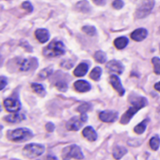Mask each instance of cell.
Returning a JSON list of instances; mask_svg holds the SVG:
<instances>
[{"label":"cell","instance_id":"6da1fadb","mask_svg":"<svg viewBox=\"0 0 160 160\" xmlns=\"http://www.w3.org/2000/svg\"><path fill=\"white\" fill-rule=\"evenodd\" d=\"M129 102L132 105L130 108L122 115L121 119V123L122 124H126L129 122V121L132 119V117L142 108L147 106V99L138 95H131L129 98Z\"/></svg>","mask_w":160,"mask_h":160},{"label":"cell","instance_id":"7a4b0ae2","mask_svg":"<svg viewBox=\"0 0 160 160\" xmlns=\"http://www.w3.org/2000/svg\"><path fill=\"white\" fill-rule=\"evenodd\" d=\"M65 53V46L63 42L60 41L54 40L52 41L44 49H43V56L46 58H56L62 56Z\"/></svg>","mask_w":160,"mask_h":160},{"label":"cell","instance_id":"3957f363","mask_svg":"<svg viewBox=\"0 0 160 160\" xmlns=\"http://www.w3.org/2000/svg\"><path fill=\"white\" fill-rule=\"evenodd\" d=\"M7 137L10 140L14 142L26 141L33 137V133L28 128H17L12 131H9Z\"/></svg>","mask_w":160,"mask_h":160},{"label":"cell","instance_id":"277c9868","mask_svg":"<svg viewBox=\"0 0 160 160\" xmlns=\"http://www.w3.org/2000/svg\"><path fill=\"white\" fill-rule=\"evenodd\" d=\"M62 158L64 160H70L71 158L75 159H83L84 154L81 152L78 146L76 145H71L68 147H65L62 151Z\"/></svg>","mask_w":160,"mask_h":160},{"label":"cell","instance_id":"5b68a950","mask_svg":"<svg viewBox=\"0 0 160 160\" xmlns=\"http://www.w3.org/2000/svg\"><path fill=\"white\" fill-rule=\"evenodd\" d=\"M153 5L154 0H141V2L136 12V17L141 19L149 15L153 8Z\"/></svg>","mask_w":160,"mask_h":160},{"label":"cell","instance_id":"8992f818","mask_svg":"<svg viewBox=\"0 0 160 160\" xmlns=\"http://www.w3.org/2000/svg\"><path fill=\"white\" fill-rule=\"evenodd\" d=\"M43 152H44V147L41 144H36V143L28 144L25 146V148L23 150L24 155L28 158H35V157L42 154Z\"/></svg>","mask_w":160,"mask_h":160},{"label":"cell","instance_id":"52a82bcc","mask_svg":"<svg viewBox=\"0 0 160 160\" xmlns=\"http://www.w3.org/2000/svg\"><path fill=\"white\" fill-rule=\"evenodd\" d=\"M87 118L88 117H87L86 113L81 114V116H80V117H72L66 123L67 129L70 130V131H77V130H79L80 127L82 126V124L87 122Z\"/></svg>","mask_w":160,"mask_h":160},{"label":"cell","instance_id":"ba28073f","mask_svg":"<svg viewBox=\"0 0 160 160\" xmlns=\"http://www.w3.org/2000/svg\"><path fill=\"white\" fill-rule=\"evenodd\" d=\"M38 66V60L36 58H29L22 59L19 63V69L22 72H28L36 69Z\"/></svg>","mask_w":160,"mask_h":160},{"label":"cell","instance_id":"9c48e42d","mask_svg":"<svg viewBox=\"0 0 160 160\" xmlns=\"http://www.w3.org/2000/svg\"><path fill=\"white\" fill-rule=\"evenodd\" d=\"M4 107L7 111L16 113L21 108V104L18 100L13 98H8L4 101Z\"/></svg>","mask_w":160,"mask_h":160},{"label":"cell","instance_id":"30bf717a","mask_svg":"<svg viewBox=\"0 0 160 160\" xmlns=\"http://www.w3.org/2000/svg\"><path fill=\"white\" fill-rule=\"evenodd\" d=\"M118 118V112L112 110H106L99 113V119L105 122H113Z\"/></svg>","mask_w":160,"mask_h":160},{"label":"cell","instance_id":"8fae6325","mask_svg":"<svg viewBox=\"0 0 160 160\" xmlns=\"http://www.w3.org/2000/svg\"><path fill=\"white\" fill-rule=\"evenodd\" d=\"M109 82H110V84L112 85V87L114 88V90H115L121 96H122V95L124 94V89H123V87H122V83H121L120 78H119L117 75H115V74L110 75V76H109Z\"/></svg>","mask_w":160,"mask_h":160},{"label":"cell","instance_id":"7c38bea8","mask_svg":"<svg viewBox=\"0 0 160 160\" xmlns=\"http://www.w3.org/2000/svg\"><path fill=\"white\" fill-rule=\"evenodd\" d=\"M106 66H107V69L111 72H116V73L121 74L123 72V66L118 60H111Z\"/></svg>","mask_w":160,"mask_h":160},{"label":"cell","instance_id":"4fadbf2b","mask_svg":"<svg viewBox=\"0 0 160 160\" xmlns=\"http://www.w3.org/2000/svg\"><path fill=\"white\" fill-rule=\"evenodd\" d=\"M74 89L78 92H87L91 90V85L89 82L85 81V80H77V81L73 84Z\"/></svg>","mask_w":160,"mask_h":160},{"label":"cell","instance_id":"5bb4252c","mask_svg":"<svg viewBox=\"0 0 160 160\" xmlns=\"http://www.w3.org/2000/svg\"><path fill=\"white\" fill-rule=\"evenodd\" d=\"M35 37L36 39L41 42V43H44L49 40V32L47 29L44 28H39L35 31Z\"/></svg>","mask_w":160,"mask_h":160},{"label":"cell","instance_id":"9a60e30c","mask_svg":"<svg viewBox=\"0 0 160 160\" xmlns=\"http://www.w3.org/2000/svg\"><path fill=\"white\" fill-rule=\"evenodd\" d=\"M147 37V30L144 28H138L131 33V38L136 42H141Z\"/></svg>","mask_w":160,"mask_h":160},{"label":"cell","instance_id":"2e32d148","mask_svg":"<svg viewBox=\"0 0 160 160\" xmlns=\"http://www.w3.org/2000/svg\"><path fill=\"white\" fill-rule=\"evenodd\" d=\"M4 120H5L7 122H10V123H17V122H22L23 120H25V115L16 112V113H14V114L6 116V117L4 118Z\"/></svg>","mask_w":160,"mask_h":160},{"label":"cell","instance_id":"e0dca14e","mask_svg":"<svg viewBox=\"0 0 160 160\" xmlns=\"http://www.w3.org/2000/svg\"><path fill=\"white\" fill-rule=\"evenodd\" d=\"M82 134L90 141H94V140L97 139V134L94 131V129L92 127H91V126H87L86 128H84Z\"/></svg>","mask_w":160,"mask_h":160},{"label":"cell","instance_id":"ac0fdd59","mask_svg":"<svg viewBox=\"0 0 160 160\" xmlns=\"http://www.w3.org/2000/svg\"><path fill=\"white\" fill-rule=\"evenodd\" d=\"M89 70V65L87 63H80L74 70L73 73L75 76H78V77H81V76H84L86 74V72H88Z\"/></svg>","mask_w":160,"mask_h":160},{"label":"cell","instance_id":"d6986e66","mask_svg":"<svg viewBox=\"0 0 160 160\" xmlns=\"http://www.w3.org/2000/svg\"><path fill=\"white\" fill-rule=\"evenodd\" d=\"M128 44V39L125 38V37H120V38H117L115 41H114V45L117 49H123L126 47V45Z\"/></svg>","mask_w":160,"mask_h":160},{"label":"cell","instance_id":"ffe728a7","mask_svg":"<svg viewBox=\"0 0 160 160\" xmlns=\"http://www.w3.org/2000/svg\"><path fill=\"white\" fill-rule=\"evenodd\" d=\"M76 10L79 11V12H89L91 11V7H90V4L86 1V0H84V1H80L76 4L75 6Z\"/></svg>","mask_w":160,"mask_h":160},{"label":"cell","instance_id":"44dd1931","mask_svg":"<svg viewBox=\"0 0 160 160\" xmlns=\"http://www.w3.org/2000/svg\"><path fill=\"white\" fill-rule=\"evenodd\" d=\"M127 152V150L124 147H121V146H116L113 150V156L115 159H120L122 158L125 153Z\"/></svg>","mask_w":160,"mask_h":160},{"label":"cell","instance_id":"7402d4cb","mask_svg":"<svg viewBox=\"0 0 160 160\" xmlns=\"http://www.w3.org/2000/svg\"><path fill=\"white\" fill-rule=\"evenodd\" d=\"M31 88H32L33 92H34L35 93H37L38 95H40V96H44L45 93H46V92H45L43 86L41 85V84L33 83V84H31Z\"/></svg>","mask_w":160,"mask_h":160},{"label":"cell","instance_id":"603a6c76","mask_svg":"<svg viewBox=\"0 0 160 160\" xmlns=\"http://www.w3.org/2000/svg\"><path fill=\"white\" fill-rule=\"evenodd\" d=\"M53 72V67H47L43 70H42L39 73V78L41 79H45L47 77H49Z\"/></svg>","mask_w":160,"mask_h":160},{"label":"cell","instance_id":"cb8c5ba5","mask_svg":"<svg viewBox=\"0 0 160 160\" xmlns=\"http://www.w3.org/2000/svg\"><path fill=\"white\" fill-rule=\"evenodd\" d=\"M149 122L148 119H146L145 121L141 122L140 123H138V124L134 128V131H135L137 134H142V133L145 131V129H146V125H147V122Z\"/></svg>","mask_w":160,"mask_h":160},{"label":"cell","instance_id":"d4e9b609","mask_svg":"<svg viewBox=\"0 0 160 160\" xmlns=\"http://www.w3.org/2000/svg\"><path fill=\"white\" fill-rule=\"evenodd\" d=\"M101 74H102V69H101L100 67H96V68H94V69L92 71V72H91V74H90V77H91L92 79L95 80V81H97V80L100 78Z\"/></svg>","mask_w":160,"mask_h":160},{"label":"cell","instance_id":"484cf974","mask_svg":"<svg viewBox=\"0 0 160 160\" xmlns=\"http://www.w3.org/2000/svg\"><path fill=\"white\" fill-rule=\"evenodd\" d=\"M94 58L99 63H105L107 60V55L103 51H97L94 55Z\"/></svg>","mask_w":160,"mask_h":160},{"label":"cell","instance_id":"4316f807","mask_svg":"<svg viewBox=\"0 0 160 160\" xmlns=\"http://www.w3.org/2000/svg\"><path fill=\"white\" fill-rule=\"evenodd\" d=\"M159 145H160V138L157 136H154L150 139V147L153 151H156L158 149Z\"/></svg>","mask_w":160,"mask_h":160},{"label":"cell","instance_id":"83f0119b","mask_svg":"<svg viewBox=\"0 0 160 160\" xmlns=\"http://www.w3.org/2000/svg\"><path fill=\"white\" fill-rule=\"evenodd\" d=\"M55 86L61 92H65L67 90V83L64 79H58V81L55 82Z\"/></svg>","mask_w":160,"mask_h":160},{"label":"cell","instance_id":"f1b7e54d","mask_svg":"<svg viewBox=\"0 0 160 160\" xmlns=\"http://www.w3.org/2000/svg\"><path fill=\"white\" fill-rule=\"evenodd\" d=\"M152 62L153 64V72L156 74H160V58L155 57L152 59Z\"/></svg>","mask_w":160,"mask_h":160},{"label":"cell","instance_id":"f546056e","mask_svg":"<svg viewBox=\"0 0 160 160\" xmlns=\"http://www.w3.org/2000/svg\"><path fill=\"white\" fill-rule=\"evenodd\" d=\"M91 108H92V106L90 105V104H88V103H84V104H82V105H80L78 108H77V111L79 112V113H81V114H83V113H86L88 110H90L91 109Z\"/></svg>","mask_w":160,"mask_h":160},{"label":"cell","instance_id":"4dcf8cb0","mask_svg":"<svg viewBox=\"0 0 160 160\" xmlns=\"http://www.w3.org/2000/svg\"><path fill=\"white\" fill-rule=\"evenodd\" d=\"M82 30H83L86 34H88V35H90V36H94V35L96 34V29H95V28L91 27V26L83 27Z\"/></svg>","mask_w":160,"mask_h":160},{"label":"cell","instance_id":"1f68e13d","mask_svg":"<svg viewBox=\"0 0 160 160\" xmlns=\"http://www.w3.org/2000/svg\"><path fill=\"white\" fill-rule=\"evenodd\" d=\"M22 9H24V10L27 11L28 12H31L33 11V7H32L31 3L28 2V1H26V2H24V3L22 4Z\"/></svg>","mask_w":160,"mask_h":160},{"label":"cell","instance_id":"d6a6232c","mask_svg":"<svg viewBox=\"0 0 160 160\" xmlns=\"http://www.w3.org/2000/svg\"><path fill=\"white\" fill-rule=\"evenodd\" d=\"M8 85V80L5 76H0V91H2L3 89L6 88Z\"/></svg>","mask_w":160,"mask_h":160},{"label":"cell","instance_id":"836d02e7","mask_svg":"<svg viewBox=\"0 0 160 160\" xmlns=\"http://www.w3.org/2000/svg\"><path fill=\"white\" fill-rule=\"evenodd\" d=\"M112 6L114 9L116 10H120L123 7V2L122 1V0H115V1L112 3Z\"/></svg>","mask_w":160,"mask_h":160},{"label":"cell","instance_id":"e575fe53","mask_svg":"<svg viewBox=\"0 0 160 160\" xmlns=\"http://www.w3.org/2000/svg\"><path fill=\"white\" fill-rule=\"evenodd\" d=\"M61 66L64 67L65 69H71L72 67V62L69 61V60H65L61 63Z\"/></svg>","mask_w":160,"mask_h":160},{"label":"cell","instance_id":"d590c367","mask_svg":"<svg viewBox=\"0 0 160 160\" xmlns=\"http://www.w3.org/2000/svg\"><path fill=\"white\" fill-rule=\"evenodd\" d=\"M45 128L48 132H53L54 129H55V125L52 123V122H48L46 125H45Z\"/></svg>","mask_w":160,"mask_h":160},{"label":"cell","instance_id":"8d00e7d4","mask_svg":"<svg viewBox=\"0 0 160 160\" xmlns=\"http://www.w3.org/2000/svg\"><path fill=\"white\" fill-rule=\"evenodd\" d=\"M92 1L96 4V5H104L106 0H92Z\"/></svg>","mask_w":160,"mask_h":160},{"label":"cell","instance_id":"74e56055","mask_svg":"<svg viewBox=\"0 0 160 160\" xmlns=\"http://www.w3.org/2000/svg\"><path fill=\"white\" fill-rule=\"evenodd\" d=\"M154 89H155L157 92H160V82H158V83H156V84L154 85Z\"/></svg>","mask_w":160,"mask_h":160},{"label":"cell","instance_id":"f35d334b","mask_svg":"<svg viewBox=\"0 0 160 160\" xmlns=\"http://www.w3.org/2000/svg\"><path fill=\"white\" fill-rule=\"evenodd\" d=\"M46 160H58V159L55 156H53V155H48L46 157Z\"/></svg>","mask_w":160,"mask_h":160},{"label":"cell","instance_id":"ab89813d","mask_svg":"<svg viewBox=\"0 0 160 160\" xmlns=\"http://www.w3.org/2000/svg\"><path fill=\"white\" fill-rule=\"evenodd\" d=\"M2 128H3V127H2L1 125H0V134H1V130H2Z\"/></svg>","mask_w":160,"mask_h":160},{"label":"cell","instance_id":"60d3db41","mask_svg":"<svg viewBox=\"0 0 160 160\" xmlns=\"http://www.w3.org/2000/svg\"><path fill=\"white\" fill-rule=\"evenodd\" d=\"M0 110H1V108H0Z\"/></svg>","mask_w":160,"mask_h":160},{"label":"cell","instance_id":"b9f144b4","mask_svg":"<svg viewBox=\"0 0 160 160\" xmlns=\"http://www.w3.org/2000/svg\"><path fill=\"white\" fill-rule=\"evenodd\" d=\"M159 31H160V28H159Z\"/></svg>","mask_w":160,"mask_h":160}]
</instances>
